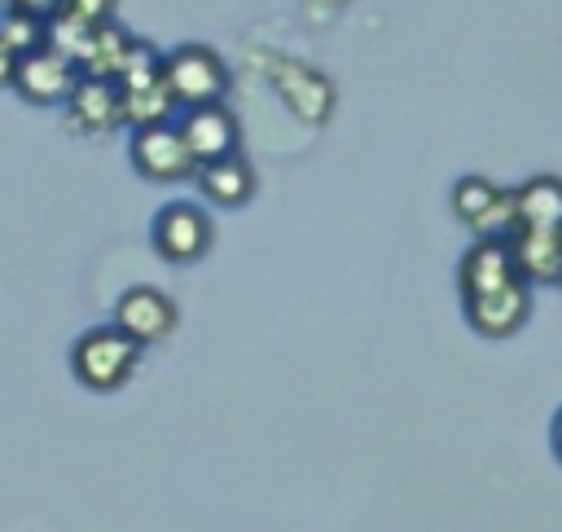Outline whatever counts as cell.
I'll list each match as a JSON object with an SVG mask.
<instances>
[{
    "instance_id": "1",
    "label": "cell",
    "mask_w": 562,
    "mask_h": 532,
    "mask_svg": "<svg viewBox=\"0 0 562 532\" xmlns=\"http://www.w3.org/2000/svg\"><path fill=\"white\" fill-rule=\"evenodd\" d=\"M140 361V343L123 334L119 325H97L75 339L70 347V369L88 391H119Z\"/></svg>"
},
{
    "instance_id": "2",
    "label": "cell",
    "mask_w": 562,
    "mask_h": 532,
    "mask_svg": "<svg viewBox=\"0 0 562 532\" xmlns=\"http://www.w3.org/2000/svg\"><path fill=\"white\" fill-rule=\"evenodd\" d=\"M158 70H162V84H167L176 106H206V101H220L228 88V70H224L220 53L206 44L171 48Z\"/></svg>"
},
{
    "instance_id": "3",
    "label": "cell",
    "mask_w": 562,
    "mask_h": 532,
    "mask_svg": "<svg viewBox=\"0 0 562 532\" xmlns=\"http://www.w3.org/2000/svg\"><path fill=\"white\" fill-rule=\"evenodd\" d=\"M83 79L79 62L57 48L53 40H44L40 48H31L26 57H18V75H13V88L35 101V106H66V97L75 92V84Z\"/></svg>"
},
{
    "instance_id": "4",
    "label": "cell",
    "mask_w": 562,
    "mask_h": 532,
    "mask_svg": "<svg viewBox=\"0 0 562 532\" xmlns=\"http://www.w3.org/2000/svg\"><path fill=\"white\" fill-rule=\"evenodd\" d=\"M132 163H136V171H140L145 180H158V185L184 180V176H193V167H198L193 154H189V145H184V136H180V128L167 123V119L140 123V128L132 132Z\"/></svg>"
},
{
    "instance_id": "5",
    "label": "cell",
    "mask_w": 562,
    "mask_h": 532,
    "mask_svg": "<svg viewBox=\"0 0 562 532\" xmlns=\"http://www.w3.org/2000/svg\"><path fill=\"white\" fill-rule=\"evenodd\" d=\"M452 211L465 229L479 237H505L509 233V189L492 185L487 176H461L452 185Z\"/></svg>"
},
{
    "instance_id": "6",
    "label": "cell",
    "mask_w": 562,
    "mask_h": 532,
    "mask_svg": "<svg viewBox=\"0 0 562 532\" xmlns=\"http://www.w3.org/2000/svg\"><path fill=\"white\" fill-rule=\"evenodd\" d=\"M531 312V295H527V281L522 277H509L492 290H479L465 299V321L483 334V339H505L514 334Z\"/></svg>"
},
{
    "instance_id": "7",
    "label": "cell",
    "mask_w": 562,
    "mask_h": 532,
    "mask_svg": "<svg viewBox=\"0 0 562 532\" xmlns=\"http://www.w3.org/2000/svg\"><path fill=\"white\" fill-rule=\"evenodd\" d=\"M154 246L171 264L202 259L206 246H211V220L193 202H171V207H162L154 215Z\"/></svg>"
},
{
    "instance_id": "8",
    "label": "cell",
    "mask_w": 562,
    "mask_h": 532,
    "mask_svg": "<svg viewBox=\"0 0 562 532\" xmlns=\"http://www.w3.org/2000/svg\"><path fill=\"white\" fill-rule=\"evenodd\" d=\"M514 268L522 281H540V286H558L562 281V229H544V224H514L505 233Z\"/></svg>"
},
{
    "instance_id": "9",
    "label": "cell",
    "mask_w": 562,
    "mask_h": 532,
    "mask_svg": "<svg viewBox=\"0 0 562 532\" xmlns=\"http://www.w3.org/2000/svg\"><path fill=\"white\" fill-rule=\"evenodd\" d=\"M114 325L123 334H132L140 347L158 343L176 330V303L154 286H132V290H123V299L114 308Z\"/></svg>"
},
{
    "instance_id": "10",
    "label": "cell",
    "mask_w": 562,
    "mask_h": 532,
    "mask_svg": "<svg viewBox=\"0 0 562 532\" xmlns=\"http://www.w3.org/2000/svg\"><path fill=\"white\" fill-rule=\"evenodd\" d=\"M193 163H211V158H224L237 149V119L233 110H224L220 101H206V106H189V114L176 123Z\"/></svg>"
},
{
    "instance_id": "11",
    "label": "cell",
    "mask_w": 562,
    "mask_h": 532,
    "mask_svg": "<svg viewBox=\"0 0 562 532\" xmlns=\"http://www.w3.org/2000/svg\"><path fill=\"white\" fill-rule=\"evenodd\" d=\"M70 123L83 132H110L123 123V92L119 79H101V75H83L75 84V92L66 97Z\"/></svg>"
},
{
    "instance_id": "12",
    "label": "cell",
    "mask_w": 562,
    "mask_h": 532,
    "mask_svg": "<svg viewBox=\"0 0 562 532\" xmlns=\"http://www.w3.org/2000/svg\"><path fill=\"white\" fill-rule=\"evenodd\" d=\"M193 176H198L202 198H211V202H220V207H241V202L255 193V171H250V163H246L237 149L224 154V158L198 163Z\"/></svg>"
},
{
    "instance_id": "13",
    "label": "cell",
    "mask_w": 562,
    "mask_h": 532,
    "mask_svg": "<svg viewBox=\"0 0 562 532\" xmlns=\"http://www.w3.org/2000/svg\"><path fill=\"white\" fill-rule=\"evenodd\" d=\"M509 229L514 224H544L562 229V180L558 176H531L518 189H509Z\"/></svg>"
},
{
    "instance_id": "14",
    "label": "cell",
    "mask_w": 562,
    "mask_h": 532,
    "mask_svg": "<svg viewBox=\"0 0 562 532\" xmlns=\"http://www.w3.org/2000/svg\"><path fill=\"white\" fill-rule=\"evenodd\" d=\"M114 4H119V0H57L53 22H66V26L92 31V26H105V22L114 18Z\"/></svg>"
},
{
    "instance_id": "15",
    "label": "cell",
    "mask_w": 562,
    "mask_h": 532,
    "mask_svg": "<svg viewBox=\"0 0 562 532\" xmlns=\"http://www.w3.org/2000/svg\"><path fill=\"white\" fill-rule=\"evenodd\" d=\"M13 75H18V53L0 40V88H13Z\"/></svg>"
},
{
    "instance_id": "16",
    "label": "cell",
    "mask_w": 562,
    "mask_h": 532,
    "mask_svg": "<svg viewBox=\"0 0 562 532\" xmlns=\"http://www.w3.org/2000/svg\"><path fill=\"white\" fill-rule=\"evenodd\" d=\"M9 9H22V13H40V18H53L57 0H9Z\"/></svg>"
},
{
    "instance_id": "17",
    "label": "cell",
    "mask_w": 562,
    "mask_h": 532,
    "mask_svg": "<svg viewBox=\"0 0 562 532\" xmlns=\"http://www.w3.org/2000/svg\"><path fill=\"white\" fill-rule=\"evenodd\" d=\"M549 444H553V457L562 462V409H558V418H553V426H549Z\"/></svg>"
},
{
    "instance_id": "18",
    "label": "cell",
    "mask_w": 562,
    "mask_h": 532,
    "mask_svg": "<svg viewBox=\"0 0 562 532\" xmlns=\"http://www.w3.org/2000/svg\"><path fill=\"white\" fill-rule=\"evenodd\" d=\"M4 13H9V0H0V22H4Z\"/></svg>"
},
{
    "instance_id": "19",
    "label": "cell",
    "mask_w": 562,
    "mask_h": 532,
    "mask_svg": "<svg viewBox=\"0 0 562 532\" xmlns=\"http://www.w3.org/2000/svg\"><path fill=\"white\" fill-rule=\"evenodd\" d=\"M558 286H562V281H558Z\"/></svg>"
}]
</instances>
